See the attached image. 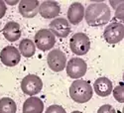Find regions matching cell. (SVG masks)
Returning a JSON list of instances; mask_svg holds the SVG:
<instances>
[{
  "label": "cell",
  "instance_id": "cell-1",
  "mask_svg": "<svg viewBox=\"0 0 124 113\" xmlns=\"http://www.w3.org/2000/svg\"><path fill=\"white\" fill-rule=\"evenodd\" d=\"M111 18V12L105 3H92L85 10V19L92 27L103 26L108 23Z\"/></svg>",
  "mask_w": 124,
  "mask_h": 113
},
{
  "label": "cell",
  "instance_id": "cell-2",
  "mask_svg": "<svg viewBox=\"0 0 124 113\" xmlns=\"http://www.w3.org/2000/svg\"><path fill=\"white\" fill-rule=\"evenodd\" d=\"M93 94V90L89 83L82 79H77L70 87V98L78 103H85L89 101Z\"/></svg>",
  "mask_w": 124,
  "mask_h": 113
},
{
  "label": "cell",
  "instance_id": "cell-3",
  "mask_svg": "<svg viewBox=\"0 0 124 113\" xmlns=\"http://www.w3.org/2000/svg\"><path fill=\"white\" fill-rule=\"evenodd\" d=\"M70 47L74 54L78 56H84L90 49L89 38L84 33H77L70 38Z\"/></svg>",
  "mask_w": 124,
  "mask_h": 113
},
{
  "label": "cell",
  "instance_id": "cell-4",
  "mask_svg": "<svg viewBox=\"0 0 124 113\" xmlns=\"http://www.w3.org/2000/svg\"><path fill=\"white\" fill-rule=\"evenodd\" d=\"M56 38L49 29H41L35 35V45L41 51H49L55 46Z\"/></svg>",
  "mask_w": 124,
  "mask_h": 113
},
{
  "label": "cell",
  "instance_id": "cell-5",
  "mask_svg": "<svg viewBox=\"0 0 124 113\" xmlns=\"http://www.w3.org/2000/svg\"><path fill=\"white\" fill-rule=\"evenodd\" d=\"M43 83L36 75H28L21 81V89L27 95H35L42 90Z\"/></svg>",
  "mask_w": 124,
  "mask_h": 113
},
{
  "label": "cell",
  "instance_id": "cell-6",
  "mask_svg": "<svg viewBox=\"0 0 124 113\" xmlns=\"http://www.w3.org/2000/svg\"><path fill=\"white\" fill-rule=\"evenodd\" d=\"M103 38L108 44H117L124 38V25L122 23H111L103 32Z\"/></svg>",
  "mask_w": 124,
  "mask_h": 113
},
{
  "label": "cell",
  "instance_id": "cell-7",
  "mask_svg": "<svg viewBox=\"0 0 124 113\" xmlns=\"http://www.w3.org/2000/svg\"><path fill=\"white\" fill-rule=\"evenodd\" d=\"M49 68L56 73L64 70L67 66V58L66 55L59 49L51 51L47 57Z\"/></svg>",
  "mask_w": 124,
  "mask_h": 113
},
{
  "label": "cell",
  "instance_id": "cell-8",
  "mask_svg": "<svg viewBox=\"0 0 124 113\" xmlns=\"http://www.w3.org/2000/svg\"><path fill=\"white\" fill-rule=\"evenodd\" d=\"M67 74L71 78H79L84 76L86 73L87 66L86 63L79 58H73L69 60V63L66 66Z\"/></svg>",
  "mask_w": 124,
  "mask_h": 113
},
{
  "label": "cell",
  "instance_id": "cell-9",
  "mask_svg": "<svg viewBox=\"0 0 124 113\" xmlns=\"http://www.w3.org/2000/svg\"><path fill=\"white\" fill-rule=\"evenodd\" d=\"M0 59L2 64L6 67H15L21 60V54L15 47L7 46L0 53Z\"/></svg>",
  "mask_w": 124,
  "mask_h": 113
},
{
  "label": "cell",
  "instance_id": "cell-10",
  "mask_svg": "<svg viewBox=\"0 0 124 113\" xmlns=\"http://www.w3.org/2000/svg\"><path fill=\"white\" fill-rule=\"evenodd\" d=\"M50 31L59 38H66L70 33V26L69 21L65 18H57L54 19L49 25Z\"/></svg>",
  "mask_w": 124,
  "mask_h": 113
},
{
  "label": "cell",
  "instance_id": "cell-11",
  "mask_svg": "<svg viewBox=\"0 0 124 113\" xmlns=\"http://www.w3.org/2000/svg\"><path fill=\"white\" fill-rule=\"evenodd\" d=\"M38 0H21L19 2V13L25 18H33L39 13Z\"/></svg>",
  "mask_w": 124,
  "mask_h": 113
},
{
  "label": "cell",
  "instance_id": "cell-12",
  "mask_svg": "<svg viewBox=\"0 0 124 113\" xmlns=\"http://www.w3.org/2000/svg\"><path fill=\"white\" fill-rule=\"evenodd\" d=\"M61 12V7L56 1H44L40 4L39 13L45 19H52L57 17Z\"/></svg>",
  "mask_w": 124,
  "mask_h": 113
},
{
  "label": "cell",
  "instance_id": "cell-13",
  "mask_svg": "<svg viewBox=\"0 0 124 113\" xmlns=\"http://www.w3.org/2000/svg\"><path fill=\"white\" fill-rule=\"evenodd\" d=\"M85 18V7L79 2L71 3L68 10L69 22L73 25H78Z\"/></svg>",
  "mask_w": 124,
  "mask_h": 113
},
{
  "label": "cell",
  "instance_id": "cell-14",
  "mask_svg": "<svg viewBox=\"0 0 124 113\" xmlns=\"http://www.w3.org/2000/svg\"><path fill=\"white\" fill-rule=\"evenodd\" d=\"M112 83L107 77H99L93 83V90L95 93L101 97L108 96L112 92Z\"/></svg>",
  "mask_w": 124,
  "mask_h": 113
},
{
  "label": "cell",
  "instance_id": "cell-15",
  "mask_svg": "<svg viewBox=\"0 0 124 113\" xmlns=\"http://www.w3.org/2000/svg\"><path fill=\"white\" fill-rule=\"evenodd\" d=\"M5 39L9 42H15L21 37V28L17 22H8L2 30Z\"/></svg>",
  "mask_w": 124,
  "mask_h": 113
},
{
  "label": "cell",
  "instance_id": "cell-16",
  "mask_svg": "<svg viewBox=\"0 0 124 113\" xmlns=\"http://www.w3.org/2000/svg\"><path fill=\"white\" fill-rule=\"evenodd\" d=\"M44 103L38 97H30L23 104V113H43Z\"/></svg>",
  "mask_w": 124,
  "mask_h": 113
},
{
  "label": "cell",
  "instance_id": "cell-17",
  "mask_svg": "<svg viewBox=\"0 0 124 113\" xmlns=\"http://www.w3.org/2000/svg\"><path fill=\"white\" fill-rule=\"evenodd\" d=\"M19 52L25 58H31L35 55L36 46L33 41L30 39H24L19 44Z\"/></svg>",
  "mask_w": 124,
  "mask_h": 113
},
{
  "label": "cell",
  "instance_id": "cell-18",
  "mask_svg": "<svg viewBox=\"0 0 124 113\" xmlns=\"http://www.w3.org/2000/svg\"><path fill=\"white\" fill-rule=\"evenodd\" d=\"M17 106L15 101L9 97L0 99V113H16Z\"/></svg>",
  "mask_w": 124,
  "mask_h": 113
},
{
  "label": "cell",
  "instance_id": "cell-19",
  "mask_svg": "<svg viewBox=\"0 0 124 113\" xmlns=\"http://www.w3.org/2000/svg\"><path fill=\"white\" fill-rule=\"evenodd\" d=\"M113 91V96L114 98L120 102V103H123L124 102V89H123V85L120 84V85H117L114 89H112Z\"/></svg>",
  "mask_w": 124,
  "mask_h": 113
},
{
  "label": "cell",
  "instance_id": "cell-20",
  "mask_svg": "<svg viewBox=\"0 0 124 113\" xmlns=\"http://www.w3.org/2000/svg\"><path fill=\"white\" fill-rule=\"evenodd\" d=\"M46 113H66V110L60 105H51L47 108Z\"/></svg>",
  "mask_w": 124,
  "mask_h": 113
},
{
  "label": "cell",
  "instance_id": "cell-21",
  "mask_svg": "<svg viewBox=\"0 0 124 113\" xmlns=\"http://www.w3.org/2000/svg\"><path fill=\"white\" fill-rule=\"evenodd\" d=\"M97 113H116L115 109L109 104H104L99 107L97 110Z\"/></svg>",
  "mask_w": 124,
  "mask_h": 113
},
{
  "label": "cell",
  "instance_id": "cell-22",
  "mask_svg": "<svg viewBox=\"0 0 124 113\" xmlns=\"http://www.w3.org/2000/svg\"><path fill=\"white\" fill-rule=\"evenodd\" d=\"M123 7H124V4H123V2H122V3L119 4L118 7L115 8V9H116V11H115V17H116L117 19L121 20V21L123 20Z\"/></svg>",
  "mask_w": 124,
  "mask_h": 113
},
{
  "label": "cell",
  "instance_id": "cell-23",
  "mask_svg": "<svg viewBox=\"0 0 124 113\" xmlns=\"http://www.w3.org/2000/svg\"><path fill=\"white\" fill-rule=\"evenodd\" d=\"M6 4L4 1H2V0H0V19L3 18L5 13H6Z\"/></svg>",
  "mask_w": 124,
  "mask_h": 113
},
{
  "label": "cell",
  "instance_id": "cell-24",
  "mask_svg": "<svg viewBox=\"0 0 124 113\" xmlns=\"http://www.w3.org/2000/svg\"><path fill=\"white\" fill-rule=\"evenodd\" d=\"M71 113H81V112H80V111H73Z\"/></svg>",
  "mask_w": 124,
  "mask_h": 113
}]
</instances>
